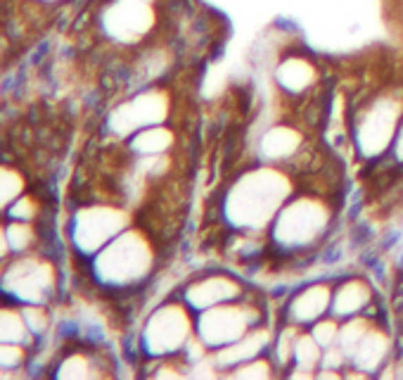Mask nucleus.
<instances>
[{
  "label": "nucleus",
  "mask_w": 403,
  "mask_h": 380,
  "mask_svg": "<svg viewBox=\"0 0 403 380\" xmlns=\"http://www.w3.org/2000/svg\"><path fill=\"white\" fill-rule=\"evenodd\" d=\"M394 148H396V157L403 162V121L399 126V131H396V138H394Z\"/></svg>",
  "instance_id": "6"
},
{
  "label": "nucleus",
  "mask_w": 403,
  "mask_h": 380,
  "mask_svg": "<svg viewBox=\"0 0 403 380\" xmlns=\"http://www.w3.org/2000/svg\"><path fill=\"white\" fill-rule=\"evenodd\" d=\"M294 354L302 366H313L320 357V342L313 338V335H304V338L297 340L294 345Z\"/></svg>",
  "instance_id": "4"
},
{
  "label": "nucleus",
  "mask_w": 403,
  "mask_h": 380,
  "mask_svg": "<svg viewBox=\"0 0 403 380\" xmlns=\"http://www.w3.org/2000/svg\"><path fill=\"white\" fill-rule=\"evenodd\" d=\"M313 338L320 342V347H332V342L340 338V328L332 321H322L313 328Z\"/></svg>",
  "instance_id": "5"
},
{
  "label": "nucleus",
  "mask_w": 403,
  "mask_h": 380,
  "mask_svg": "<svg viewBox=\"0 0 403 380\" xmlns=\"http://www.w3.org/2000/svg\"><path fill=\"white\" fill-rule=\"evenodd\" d=\"M325 307H327V290L322 286H316V288H309V290L292 304V312L299 321H306V319L318 317Z\"/></svg>",
  "instance_id": "3"
},
{
  "label": "nucleus",
  "mask_w": 403,
  "mask_h": 380,
  "mask_svg": "<svg viewBox=\"0 0 403 380\" xmlns=\"http://www.w3.org/2000/svg\"><path fill=\"white\" fill-rule=\"evenodd\" d=\"M247 330V314L238 307H223L211 312L204 319L202 335L209 347H225V342H233Z\"/></svg>",
  "instance_id": "1"
},
{
  "label": "nucleus",
  "mask_w": 403,
  "mask_h": 380,
  "mask_svg": "<svg viewBox=\"0 0 403 380\" xmlns=\"http://www.w3.org/2000/svg\"><path fill=\"white\" fill-rule=\"evenodd\" d=\"M370 288L361 281H349L337 290L335 297V312L344 314V317H353L361 309H365V304H370Z\"/></svg>",
  "instance_id": "2"
}]
</instances>
